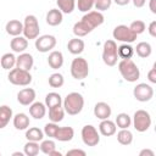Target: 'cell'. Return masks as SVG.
I'll return each mask as SVG.
<instances>
[{"label": "cell", "mask_w": 156, "mask_h": 156, "mask_svg": "<svg viewBox=\"0 0 156 156\" xmlns=\"http://www.w3.org/2000/svg\"><path fill=\"white\" fill-rule=\"evenodd\" d=\"M99 132L101 135L104 136H111L113 134H116L117 132V126L113 121L106 118V119H102L99 124Z\"/></svg>", "instance_id": "obj_16"}, {"label": "cell", "mask_w": 156, "mask_h": 156, "mask_svg": "<svg viewBox=\"0 0 156 156\" xmlns=\"http://www.w3.org/2000/svg\"><path fill=\"white\" fill-rule=\"evenodd\" d=\"M5 29H6V33L9 35L17 37V35H21L23 32V23L20 22L18 20H10L6 23Z\"/></svg>", "instance_id": "obj_21"}, {"label": "cell", "mask_w": 156, "mask_h": 156, "mask_svg": "<svg viewBox=\"0 0 156 156\" xmlns=\"http://www.w3.org/2000/svg\"><path fill=\"white\" fill-rule=\"evenodd\" d=\"M118 54H117V44L115 40L108 39L104 43L102 46V61L106 66L113 67L118 61Z\"/></svg>", "instance_id": "obj_3"}, {"label": "cell", "mask_w": 156, "mask_h": 156, "mask_svg": "<svg viewBox=\"0 0 156 156\" xmlns=\"http://www.w3.org/2000/svg\"><path fill=\"white\" fill-rule=\"evenodd\" d=\"M147 79H149V82L152 83V84L156 83V66H155V65H154L152 68L149 71V73H147Z\"/></svg>", "instance_id": "obj_43"}, {"label": "cell", "mask_w": 156, "mask_h": 156, "mask_svg": "<svg viewBox=\"0 0 156 156\" xmlns=\"http://www.w3.org/2000/svg\"><path fill=\"white\" fill-rule=\"evenodd\" d=\"M56 38L51 34H44L35 39V49L39 52H49L56 46Z\"/></svg>", "instance_id": "obj_11"}, {"label": "cell", "mask_w": 156, "mask_h": 156, "mask_svg": "<svg viewBox=\"0 0 156 156\" xmlns=\"http://www.w3.org/2000/svg\"><path fill=\"white\" fill-rule=\"evenodd\" d=\"M67 156H72V155H80V156H85V151L84 150H80V149H72V150H68L66 152Z\"/></svg>", "instance_id": "obj_44"}, {"label": "cell", "mask_w": 156, "mask_h": 156, "mask_svg": "<svg viewBox=\"0 0 156 156\" xmlns=\"http://www.w3.org/2000/svg\"><path fill=\"white\" fill-rule=\"evenodd\" d=\"M49 156H62V154H61L60 151H57V150L55 149L54 151H51V152L49 154Z\"/></svg>", "instance_id": "obj_50"}, {"label": "cell", "mask_w": 156, "mask_h": 156, "mask_svg": "<svg viewBox=\"0 0 156 156\" xmlns=\"http://www.w3.org/2000/svg\"><path fill=\"white\" fill-rule=\"evenodd\" d=\"M7 79L11 84L18 85V87H27L32 83L30 73L28 71L20 69L17 67H13L12 69H10V72L7 74Z\"/></svg>", "instance_id": "obj_5"}, {"label": "cell", "mask_w": 156, "mask_h": 156, "mask_svg": "<svg viewBox=\"0 0 156 156\" xmlns=\"http://www.w3.org/2000/svg\"><path fill=\"white\" fill-rule=\"evenodd\" d=\"M24 155V152H13L12 154V156H23Z\"/></svg>", "instance_id": "obj_51"}, {"label": "cell", "mask_w": 156, "mask_h": 156, "mask_svg": "<svg viewBox=\"0 0 156 156\" xmlns=\"http://www.w3.org/2000/svg\"><path fill=\"white\" fill-rule=\"evenodd\" d=\"M135 52L139 57L141 58H146L151 55L152 52V48H151V44L147 43V41H140L136 44L135 46Z\"/></svg>", "instance_id": "obj_28"}, {"label": "cell", "mask_w": 156, "mask_h": 156, "mask_svg": "<svg viewBox=\"0 0 156 156\" xmlns=\"http://www.w3.org/2000/svg\"><path fill=\"white\" fill-rule=\"evenodd\" d=\"M149 9L152 13H156V0H150L149 1Z\"/></svg>", "instance_id": "obj_48"}, {"label": "cell", "mask_w": 156, "mask_h": 156, "mask_svg": "<svg viewBox=\"0 0 156 156\" xmlns=\"http://www.w3.org/2000/svg\"><path fill=\"white\" fill-rule=\"evenodd\" d=\"M147 32L151 37H156V21H152L150 24H149V28H147Z\"/></svg>", "instance_id": "obj_45"}, {"label": "cell", "mask_w": 156, "mask_h": 156, "mask_svg": "<svg viewBox=\"0 0 156 156\" xmlns=\"http://www.w3.org/2000/svg\"><path fill=\"white\" fill-rule=\"evenodd\" d=\"M82 135V140L87 146H96L100 143V135L98 129L91 126V124H87L82 128L80 132Z\"/></svg>", "instance_id": "obj_9"}, {"label": "cell", "mask_w": 156, "mask_h": 156, "mask_svg": "<svg viewBox=\"0 0 156 156\" xmlns=\"http://www.w3.org/2000/svg\"><path fill=\"white\" fill-rule=\"evenodd\" d=\"M139 156H155V152L150 149H143L139 152Z\"/></svg>", "instance_id": "obj_46"}, {"label": "cell", "mask_w": 156, "mask_h": 156, "mask_svg": "<svg viewBox=\"0 0 156 156\" xmlns=\"http://www.w3.org/2000/svg\"><path fill=\"white\" fill-rule=\"evenodd\" d=\"M112 37L115 40L117 41H122V43H133L136 39V34L129 28V26L126 24H119L117 27H115L113 32H112Z\"/></svg>", "instance_id": "obj_8"}, {"label": "cell", "mask_w": 156, "mask_h": 156, "mask_svg": "<svg viewBox=\"0 0 156 156\" xmlns=\"http://www.w3.org/2000/svg\"><path fill=\"white\" fill-rule=\"evenodd\" d=\"M13 113H12V108L7 105H2L0 106V129L5 128L10 121L12 119Z\"/></svg>", "instance_id": "obj_25"}, {"label": "cell", "mask_w": 156, "mask_h": 156, "mask_svg": "<svg viewBox=\"0 0 156 156\" xmlns=\"http://www.w3.org/2000/svg\"><path fill=\"white\" fill-rule=\"evenodd\" d=\"M26 139L30 140V141H41L44 139V132L38 128V127H32V128H27L26 130Z\"/></svg>", "instance_id": "obj_30"}, {"label": "cell", "mask_w": 156, "mask_h": 156, "mask_svg": "<svg viewBox=\"0 0 156 156\" xmlns=\"http://www.w3.org/2000/svg\"><path fill=\"white\" fill-rule=\"evenodd\" d=\"M57 129H58L57 123L50 122V123H46V124H45L43 132H44V134H45L46 136H49V138H51V139H55V135H56V133H57Z\"/></svg>", "instance_id": "obj_40"}, {"label": "cell", "mask_w": 156, "mask_h": 156, "mask_svg": "<svg viewBox=\"0 0 156 156\" xmlns=\"http://www.w3.org/2000/svg\"><path fill=\"white\" fill-rule=\"evenodd\" d=\"M84 46H85L84 41L82 39H79L78 37L71 39L67 44V49L72 55H80L84 51Z\"/></svg>", "instance_id": "obj_24"}, {"label": "cell", "mask_w": 156, "mask_h": 156, "mask_svg": "<svg viewBox=\"0 0 156 156\" xmlns=\"http://www.w3.org/2000/svg\"><path fill=\"white\" fill-rule=\"evenodd\" d=\"M93 32V29L84 22V21H79V22H76L74 23V26H73V34L76 35V37H78V38H80V37H85V35H88L89 33H91Z\"/></svg>", "instance_id": "obj_27"}, {"label": "cell", "mask_w": 156, "mask_h": 156, "mask_svg": "<svg viewBox=\"0 0 156 156\" xmlns=\"http://www.w3.org/2000/svg\"><path fill=\"white\" fill-rule=\"evenodd\" d=\"M10 46L13 52H18V54L24 52V50L28 48V39H26L24 37H21V35L13 37V39H11V41H10Z\"/></svg>", "instance_id": "obj_19"}, {"label": "cell", "mask_w": 156, "mask_h": 156, "mask_svg": "<svg viewBox=\"0 0 156 156\" xmlns=\"http://www.w3.org/2000/svg\"><path fill=\"white\" fill-rule=\"evenodd\" d=\"M12 122H13V127L17 130H26L29 127V123H30L29 117L23 112H20V113L15 115L12 117Z\"/></svg>", "instance_id": "obj_20"}, {"label": "cell", "mask_w": 156, "mask_h": 156, "mask_svg": "<svg viewBox=\"0 0 156 156\" xmlns=\"http://www.w3.org/2000/svg\"><path fill=\"white\" fill-rule=\"evenodd\" d=\"M133 95L135 98V100L140 101V102H146L150 101L154 96V89L150 84L146 83H139L134 87L133 89Z\"/></svg>", "instance_id": "obj_10"}, {"label": "cell", "mask_w": 156, "mask_h": 156, "mask_svg": "<svg viewBox=\"0 0 156 156\" xmlns=\"http://www.w3.org/2000/svg\"><path fill=\"white\" fill-rule=\"evenodd\" d=\"M118 71L122 78L129 83H134L140 78L139 67L132 58H124L118 62Z\"/></svg>", "instance_id": "obj_2"}, {"label": "cell", "mask_w": 156, "mask_h": 156, "mask_svg": "<svg viewBox=\"0 0 156 156\" xmlns=\"http://www.w3.org/2000/svg\"><path fill=\"white\" fill-rule=\"evenodd\" d=\"M35 90L32 88H23L17 93V101L23 106H29L35 100Z\"/></svg>", "instance_id": "obj_13"}, {"label": "cell", "mask_w": 156, "mask_h": 156, "mask_svg": "<svg viewBox=\"0 0 156 156\" xmlns=\"http://www.w3.org/2000/svg\"><path fill=\"white\" fill-rule=\"evenodd\" d=\"M74 136V129L72 127H58L55 139L58 141H71Z\"/></svg>", "instance_id": "obj_23"}, {"label": "cell", "mask_w": 156, "mask_h": 156, "mask_svg": "<svg viewBox=\"0 0 156 156\" xmlns=\"http://www.w3.org/2000/svg\"><path fill=\"white\" fill-rule=\"evenodd\" d=\"M117 54H118V57H121L122 60L130 58L134 54V48L128 43H123L122 45L117 46Z\"/></svg>", "instance_id": "obj_33"}, {"label": "cell", "mask_w": 156, "mask_h": 156, "mask_svg": "<svg viewBox=\"0 0 156 156\" xmlns=\"http://www.w3.org/2000/svg\"><path fill=\"white\" fill-rule=\"evenodd\" d=\"M39 151H40V147H39V143L38 141L28 140L24 144V147H23L24 155H27V156H37L39 154Z\"/></svg>", "instance_id": "obj_36"}, {"label": "cell", "mask_w": 156, "mask_h": 156, "mask_svg": "<svg viewBox=\"0 0 156 156\" xmlns=\"http://www.w3.org/2000/svg\"><path fill=\"white\" fill-rule=\"evenodd\" d=\"M129 28H130L136 35H139V34L144 33V30L146 29V26H145L144 21H141V20H136V21H133V22L130 23Z\"/></svg>", "instance_id": "obj_41"}, {"label": "cell", "mask_w": 156, "mask_h": 156, "mask_svg": "<svg viewBox=\"0 0 156 156\" xmlns=\"http://www.w3.org/2000/svg\"><path fill=\"white\" fill-rule=\"evenodd\" d=\"M49 85L51 88H61L65 83V78L61 73L56 72V73H52L50 77H49Z\"/></svg>", "instance_id": "obj_37"}, {"label": "cell", "mask_w": 156, "mask_h": 156, "mask_svg": "<svg viewBox=\"0 0 156 156\" xmlns=\"http://www.w3.org/2000/svg\"><path fill=\"white\" fill-rule=\"evenodd\" d=\"M58 105H62V98L58 93H55V91H51L49 94H46L45 96V106L46 107H54V106H58Z\"/></svg>", "instance_id": "obj_34"}, {"label": "cell", "mask_w": 156, "mask_h": 156, "mask_svg": "<svg viewBox=\"0 0 156 156\" xmlns=\"http://www.w3.org/2000/svg\"><path fill=\"white\" fill-rule=\"evenodd\" d=\"M112 113V110L108 104L104 102V101H100V102H96L95 106H94V116L99 119H106L111 116Z\"/></svg>", "instance_id": "obj_15"}, {"label": "cell", "mask_w": 156, "mask_h": 156, "mask_svg": "<svg viewBox=\"0 0 156 156\" xmlns=\"http://www.w3.org/2000/svg\"><path fill=\"white\" fill-rule=\"evenodd\" d=\"M56 5L62 13H72L76 9V0H56Z\"/></svg>", "instance_id": "obj_32"}, {"label": "cell", "mask_w": 156, "mask_h": 156, "mask_svg": "<svg viewBox=\"0 0 156 156\" xmlns=\"http://www.w3.org/2000/svg\"><path fill=\"white\" fill-rule=\"evenodd\" d=\"M94 2L95 0H77L76 6L80 12H89L94 7Z\"/></svg>", "instance_id": "obj_39"}, {"label": "cell", "mask_w": 156, "mask_h": 156, "mask_svg": "<svg viewBox=\"0 0 156 156\" xmlns=\"http://www.w3.org/2000/svg\"><path fill=\"white\" fill-rule=\"evenodd\" d=\"M133 127L136 132H146L151 127V116L145 110H136L132 119Z\"/></svg>", "instance_id": "obj_6"}, {"label": "cell", "mask_w": 156, "mask_h": 156, "mask_svg": "<svg viewBox=\"0 0 156 156\" xmlns=\"http://www.w3.org/2000/svg\"><path fill=\"white\" fill-rule=\"evenodd\" d=\"M82 21H84L91 29H95L96 27L104 23L105 17L100 11H89V12H85V15L82 17Z\"/></svg>", "instance_id": "obj_12"}, {"label": "cell", "mask_w": 156, "mask_h": 156, "mask_svg": "<svg viewBox=\"0 0 156 156\" xmlns=\"http://www.w3.org/2000/svg\"><path fill=\"white\" fill-rule=\"evenodd\" d=\"M0 155H1V152H0Z\"/></svg>", "instance_id": "obj_52"}, {"label": "cell", "mask_w": 156, "mask_h": 156, "mask_svg": "<svg viewBox=\"0 0 156 156\" xmlns=\"http://www.w3.org/2000/svg\"><path fill=\"white\" fill-rule=\"evenodd\" d=\"M0 66L4 69H12L16 66V56L12 52H6L0 57Z\"/></svg>", "instance_id": "obj_29"}, {"label": "cell", "mask_w": 156, "mask_h": 156, "mask_svg": "<svg viewBox=\"0 0 156 156\" xmlns=\"http://www.w3.org/2000/svg\"><path fill=\"white\" fill-rule=\"evenodd\" d=\"M112 5V0H95L94 2V7L96 9V11H106L111 7Z\"/></svg>", "instance_id": "obj_42"}, {"label": "cell", "mask_w": 156, "mask_h": 156, "mask_svg": "<svg viewBox=\"0 0 156 156\" xmlns=\"http://www.w3.org/2000/svg\"><path fill=\"white\" fill-rule=\"evenodd\" d=\"M115 123L119 129H127L132 124V117L126 112H121V113H118L116 116Z\"/></svg>", "instance_id": "obj_31"}, {"label": "cell", "mask_w": 156, "mask_h": 156, "mask_svg": "<svg viewBox=\"0 0 156 156\" xmlns=\"http://www.w3.org/2000/svg\"><path fill=\"white\" fill-rule=\"evenodd\" d=\"M34 65V58L28 52H21L18 55V57H16V66L20 69H24V71H30L32 67Z\"/></svg>", "instance_id": "obj_14"}, {"label": "cell", "mask_w": 156, "mask_h": 156, "mask_svg": "<svg viewBox=\"0 0 156 156\" xmlns=\"http://www.w3.org/2000/svg\"><path fill=\"white\" fill-rule=\"evenodd\" d=\"M62 106H63L66 113H68L71 116H76L78 113H80L84 107V98L80 93L72 91V93L67 94L66 98L62 100Z\"/></svg>", "instance_id": "obj_1"}, {"label": "cell", "mask_w": 156, "mask_h": 156, "mask_svg": "<svg viewBox=\"0 0 156 156\" xmlns=\"http://www.w3.org/2000/svg\"><path fill=\"white\" fill-rule=\"evenodd\" d=\"M135 7H143L146 2V0H130Z\"/></svg>", "instance_id": "obj_47"}, {"label": "cell", "mask_w": 156, "mask_h": 156, "mask_svg": "<svg viewBox=\"0 0 156 156\" xmlns=\"http://www.w3.org/2000/svg\"><path fill=\"white\" fill-rule=\"evenodd\" d=\"M45 20H46V23L49 26L55 27V26H58V24L62 23V21H63V13L58 9H51L46 13V18Z\"/></svg>", "instance_id": "obj_18"}, {"label": "cell", "mask_w": 156, "mask_h": 156, "mask_svg": "<svg viewBox=\"0 0 156 156\" xmlns=\"http://www.w3.org/2000/svg\"><path fill=\"white\" fill-rule=\"evenodd\" d=\"M117 141L121 145H130L133 143V134L132 132L127 128V129H121L117 133Z\"/></svg>", "instance_id": "obj_35"}, {"label": "cell", "mask_w": 156, "mask_h": 156, "mask_svg": "<svg viewBox=\"0 0 156 156\" xmlns=\"http://www.w3.org/2000/svg\"><path fill=\"white\" fill-rule=\"evenodd\" d=\"M48 63L52 69H58L63 65V55L61 51H51L48 57Z\"/></svg>", "instance_id": "obj_22"}, {"label": "cell", "mask_w": 156, "mask_h": 156, "mask_svg": "<svg viewBox=\"0 0 156 156\" xmlns=\"http://www.w3.org/2000/svg\"><path fill=\"white\" fill-rule=\"evenodd\" d=\"M112 1H115L119 6H124V5H128L130 2V0H112Z\"/></svg>", "instance_id": "obj_49"}, {"label": "cell", "mask_w": 156, "mask_h": 156, "mask_svg": "<svg viewBox=\"0 0 156 156\" xmlns=\"http://www.w3.org/2000/svg\"><path fill=\"white\" fill-rule=\"evenodd\" d=\"M29 115L34 119H41V118H44V116L46 115V106H45V104H43L40 101L32 102L29 105Z\"/></svg>", "instance_id": "obj_17"}, {"label": "cell", "mask_w": 156, "mask_h": 156, "mask_svg": "<svg viewBox=\"0 0 156 156\" xmlns=\"http://www.w3.org/2000/svg\"><path fill=\"white\" fill-rule=\"evenodd\" d=\"M39 32H40V28H39V22H38V18L34 16V15H28L26 16L24 18V22H23V37L26 39H37L39 37Z\"/></svg>", "instance_id": "obj_7"}, {"label": "cell", "mask_w": 156, "mask_h": 156, "mask_svg": "<svg viewBox=\"0 0 156 156\" xmlns=\"http://www.w3.org/2000/svg\"><path fill=\"white\" fill-rule=\"evenodd\" d=\"M65 108L62 105H58V106H54V107H50L49 108V119L51 122H55V123H58L63 119L65 117Z\"/></svg>", "instance_id": "obj_26"}, {"label": "cell", "mask_w": 156, "mask_h": 156, "mask_svg": "<svg viewBox=\"0 0 156 156\" xmlns=\"http://www.w3.org/2000/svg\"><path fill=\"white\" fill-rule=\"evenodd\" d=\"M39 147H40V151H41L43 154L49 155L51 151H54V150L56 149V144H55L54 140H51V138L48 139V140H44V139H43L41 143H40V145H39Z\"/></svg>", "instance_id": "obj_38"}, {"label": "cell", "mask_w": 156, "mask_h": 156, "mask_svg": "<svg viewBox=\"0 0 156 156\" xmlns=\"http://www.w3.org/2000/svg\"><path fill=\"white\" fill-rule=\"evenodd\" d=\"M71 74L77 80H83L89 74V63L84 57H76L71 63Z\"/></svg>", "instance_id": "obj_4"}]
</instances>
